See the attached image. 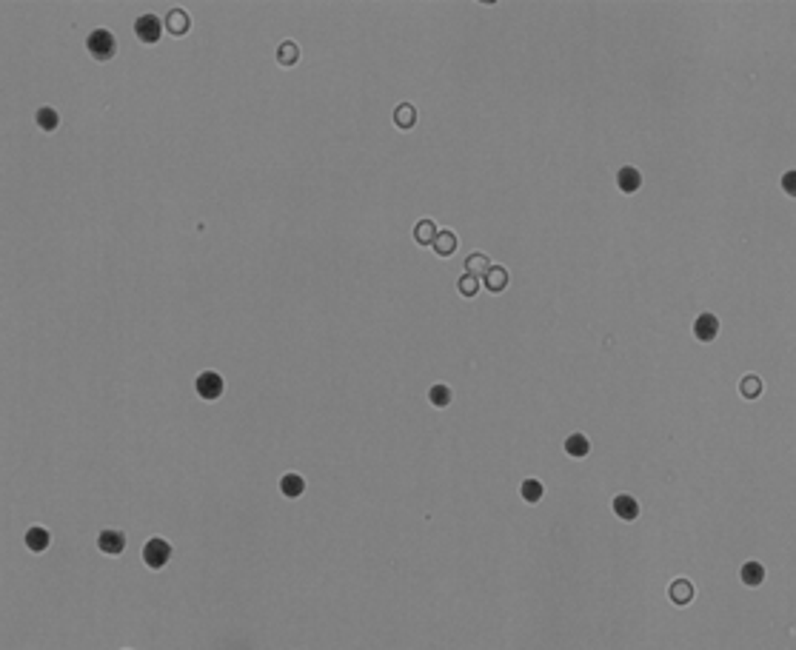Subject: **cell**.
I'll return each mask as SVG.
<instances>
[{"label": "cell", "mask_w": 796, "mask_h": 650, "mask_svg": "<svg viewBox=\"0 0 796 650\" xmlns=\"http://www.w3.org/2000/svg\"><path fill=\"white\" fill-rule=\"evenodd\" d=\"M86 49H89V55L97 58V60H112V58L117 55V40H114L112 32L95 29V32L89 35V40H86Z\"/></svg>", "instance_id": "cell-1"}, {"label": "cell", "mask_w": 796, "mask_h": 650, "mask_svg": "<svg viewBox=\"0 0 796 650\" xmlns=\"http://www.w3.org/2000/svg\"><path fill=\"white\" fill-rule=\"evenodd\" d=\"M171 559V545L166 539H149L146 548H143V562L154 570H160L166 562Z\"/></svg>", "instance_id": "cell-2"}, {"label": "cell", "mask_w": 796, "mask_h": 650, "mask_svg": "<svg viewBox=\"0 0 796 650\" xmlns=\"http://www.w3.org/2000/svg\"><path fill=\"white\" fill-rule=\"evenodd\" d=\"M134 32L143 43H157L160 35H163V21L157 15H143L137 23H134Z\"/></svg>", "instance_id": "cell-3"}, {"label": "cell", "mask_w": 796, "mask_h": 650, "mask_svg": "<svg viewBox=\"0 0 796 650\" xmlns=\"http://www.w3.org/2000/svg\"><path fill=\"white\" fill-rule=\"evenodd\" d=\"M223 377L215 374V371H203L200 377H197V394H200L203 399H217L223 394Z\"/></svg>", "instance_id": "cell-4"}, {"label": "cell", "mask_w": 796, "mask_h": 650, "mask_svg": "<svg viewBox=\"0 0 796 650\" xmlns=\"http://www.w3.org/2000/svg\"><path fill=\"white\" fill-rule=\"evenodd\" d=\"M431 249H434L437 257H451L460 249V240H457V234L451 229H437V237H434Z\"/></svg>", "instance_id": "cell-5"}, {"label": "cell", "mask_w": 796, "mask_h": 650, "mask_svg": "<svg viewBox=\"0 0 796 650\" xmlns=\"http://www.w3.org/2000/svg\"><path fill=\"white\" fill-rule=\"evenodd\" d=\"M716 334H719V320H716L714 314H702V317L694 323V337H696L699 342H714Z\"/></svg>", "instance_id": "cell-6"}, {"label": "cell", "mask_w": 796, "mask_h": 650, "mask_svg": "<svg viewBox=\"0 0 796 650\" xmlns=\"http://www.w3.org/2000/svg\"><path fill=\"white\" fill-rule=\"evenodd\" d=\"M617 185H620V191H625V194L640 191V188H642V174H640V168H634V166L620 168V171H617Z\"/></svg>", "instance_id": "cell-7"}, {"label": "cell", "mask_w": 796, "mask_h": 650, "mask_svg": "<svg viewBox=\"0 0 796 650\" xmlns=\"http://www.w3.org/2000/svg\"><path fill=\"white\" fill-rule=\"evenodd\" d=\"M508 271L502 269V266H491L488 271H485V277H483V283L480 286H485L491 294H500V291H505L508 288Z\"/></svg>", "instance_id": "cell-8"}, {"label": "cell", "mask_w": 796, "mask_h": 650, "mask_svg": "<svg viewBox=\"0 0 796 650\" xmlns=\"http://www.w3.org/2000/svg\"><path fill=\"white\" fill-rule=\"evenodd\" d=\"M614 514L620 519H625V522H634L640 516V502L634 497H628V494H620V497H614Z\"/></svg>", "instance_id": "cell-9"}, {"label": "cell", "mask_w": 796, "mask_h": 650, "mask_svg": "<svg viewBox=\"0 0 796 650\" xmlns=\"http://www.w3.org/2000/svg\"><path fill=\"white\" fill-rule=\"evenodd\" d=\"M97 548H100L103 553H109V556H117V553H123V548H126V536H123L120 531H103L100 539H97Z\"/></svg>", "instance_id": "cell-10"}, {"label": "cell", "mask_w": 796, "mask_h": 650, "mask_svg": "<svg viewBox=\"0 0 796 650\" xmlns=\"http://www.w3.org/2000/svg\"><path fill=\"white\" fill-rule=\"evenodd\" d=\"M668 596H671V602L674 605H691L694 602V585L688 582V579H674L671 582V587H668Z\"/></svg>", "instance_id": "cell-11"}, {"label": "cell", "mask_w": 796, "mask_h": 650, "mask_svg": "<svg viewBox=\"0 0 796 650\" xmlns=\"http://www.w3.org/2000/svg\"><path fill=\"white\" fill-rule=\"evenodd\" d=\"M49 542H52V536H49V531H46V528L35 525V528H29V531H26V548H29L32 553H43V551L49 548Z\"/></svg>", "instance_id": "cell-12"}, {"label": "cell", "mask_w": 796, "mask_h": 650, "mask_svg": "<svg viewBox=\"0 0 796 650\" xmlns=\"http://www.w3.org/2000/svg\"><path fill=\"white\" fill-rule=\"evenodd\" d=\"M565 454L574 457V460H582V457L591 454V443H588L585 433H571V437L565 440Z\"/></svg>", "instance_id": "cell-13"}, {"label": "cell", "mask_w": 796, "mask_h": 650, "mask_svg": "<svg viewBox=\"0 0 796 650\" xmlns=\"http://www.w3.org/2000/svg\"><path fill=\"white\" fill-rule=\"evenodd\" d=\"M171 35H185L188 29H191V21H188V15L183 12V9H171L168 15H166V23H163Z\"/></svg>", "instance_id": "cell-14"}, {"label": "cell", "mask_w": 796, "mask_h": 650, "mask_svg": "<svg viewBox=\"0 0 796 650\" xmlns=\"http://www.w3.org/2000/svg\"><path fill=\"white\" fill-rule=\"evenodd\" d=\"M394 123H397V129H414V123H417V109L412 106V103H400L394 109Z\"/></svg>", "instance_id": "cell-15"}, {"label": "cell", "mask_w": 796, "mask_h": 650, "mask_svg": "<svg viewBox=\"0 0 796 650\" xmlns=\"http://www.w3.org/2000/svg\"><path fill=\"white\" fill-rule=\"evenodd\" d=\"M491 266H494V263H491L483 251H474V254L466 260V274H471V277H477V280H480V277H485V271H488Z\"/></svg>", "instance_id": "cell-16"}, {"label": "cell", "mask_w": 796, "mask_h": 650, "mask_svg": "<svg viewBox=\"0 0 796 650\" xmlns=\"http://www.w3.org/2000/svg\"><path fill=\"white\" fill-rule=\"evenodd\" d=\"M739 576H742V582H745L748 587H756V585L765 582V568H762L759 562H745L742 570H739Z\"/></svg>", "instance_id": "cell-17"}, {"label": "cell", "mask_w": 796, "mask_h": 650, "mask_svg": "<svg viewBox=\"0 0 796 650\" xmlns=\"http://www.w3.org/2000/svg\"><path fill=\"white\" fill-rule=\"evenodd\" d=\"M434 237H437V226H434L431 220H420V223L414 226V243H417V246H431Z\"/></svg>", "instance_id": "cell-18"}, {"label": "cell", "mask_w": 796, "mask_h": 650, "mask_svg": "<svg viewBox=\"0 0 796 650\" xmlns=\"http://www.w3.org/2000/svg\"><path fill=\"white\" fill-rule=\"evenodd\" d=\"M280 491H283L289 499H294V497H300V494L306 491V482H303L300 474H286V477L280 480Z\"/></svg>", "instance_id": "cell-19"}, {"label": "cell", "mask_w": 796, "mask_h": 650, "mask_svg": "<svg viewBox=\"0 0 796 650\" xmlns=\"http://www.w3.org/2000/svg\"><path fill=\"white\" fill-rule=\"evenodd\" d=\"M451 388L448 385H443V382H437V385H431L429 388V399H431V405L434 408H448L451 405Z\"/></svg>", "instance_id": "cell-20"}, {"label": "cell", "mask_w": 796, "mask_h": 650, "mask_svg": "<svg viewBox=\"0 0 796 650\" xmlns=\"http://www.w3.org/2000/svg\"><path fill=\"white\" fill-rule=\"evenodd\" d=\"M297 60H300V46H297V43L286 40V43H280V46H277V63H283V66H294Z\"/></svg>", "instance_id": "cell-21"}, {"label": "cell", "mask_w": 796, "mask_h": 650, "mask_svg": "<svg viewBox=\"0 0 796 650\" xmlns=\"http://www.w3.org/2000/svg\"><path fill=\"white\" fill-rule=\"evenodd\" d=\"M520 494H522V499H525V502L537 505V502L542 499L545 488H542V482H539V480H525V482H522V488H520Z\"/></svg>", "instance_id": "cell-22"}, {"label": "cell", "mask_w": 796, "mask_h": 650, "mask_svg": "<svg viewBox=\"0 0 796 650\" xmlns=\"http://www.w3.org/2000/svg\"><path fill=\"white\" fill-rule=\"evenodd\" d=\"M739 391H742L745 399H756V396L762 394V379H759L756 374H748V377L739 382Z\"/></svg>", "instance_id": "cell-23"}, {"label": "cell", "mask_w": 796, "mask_h": 650, "mask_svg": "<svg viewBox=\"0 0 796 650\" xmlns=\"http://www.w3.org/2000/svg\"><path fill=\"white\" fill-rule=\"evenodd\" d=\"M58 123H60V117H58V112H55V109L43 106V109L38 112V126H41L43 131H55V129H58Z\"/></svg>", "instance_id": "cell-24"}, {"label": "cell", "mask_w": 796, "mask_h": 650, "mask_svg": "<svg viewBox=\"0 0 796 650\" xmlns=\"http://www.w3.org/2000/svg\"><path fill=\"white\" fill-rule=\"evenodd\" d=\"M457 291H460L463 297H477V294H480V280L471 277V274H463V277L457 280Z\"/></svg>", "instance_id": "cell-25"}, {"label": "cell", "mask_w": 796, "mask_h": 650, "mask_svg": "<svg viewBox=\"0 0 796 650\" xmlns=\"http://www.w3.org/2000/svg\"><path fill=\"white\" fill-rule=\"evenodd\" d=\"M782 188H785L787 194H793V191H796V174H793V171H787V174L782 177Z\"/></svg>", "instance_id": "cell-26"}]
</instances>
